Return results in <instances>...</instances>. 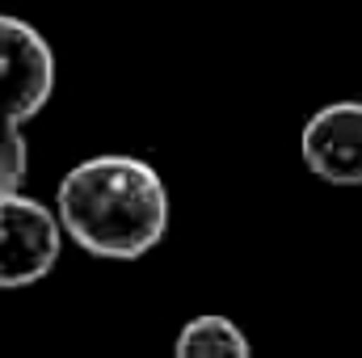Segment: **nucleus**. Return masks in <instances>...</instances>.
Segmentation results:
<instances>
[{"instance_id": "obj_2", "label": "nucleus", "mask_w": 362, "mask_h": 358, "mask_svg": "<svg viewBox=\"0 0 362 358\" xmlns=\"http://www.w3.org/2000/svg\"><path fill=\"white\" fill-rule=\"evenodd\" d=\"M64 249V228L55 211L30 194L0 198V291L30 287L47 278Z\"/></svg>"}, {"instance_id": "obj_4", "label": "nucleus", "mask_w": 362, "mask_h": 358, "mask_svg": "<svg viewBox=\"0 0 362 358\" xmlns=\"http://www.w3.org/2000/svg\"><path fill=\"white\" fill-rule=\"evenodd\" d=\"M299 156L320 181L362 185V101L316 110L299 135Z\"/></svg>"}, {"instance_id": "obj_3", "label": "nucleus", "mask_w": 362, "mask_h": 358, "mask_svg": "<svg viewBox=\"0 0 362 358\" xmlns=\"http://www.w3.org/2000/svg\"><path fill=\"white\" fill-rule=\"evenodd\" d=\"M55 93V51L21 17L0 13V122L34 118Z\"/></svg>"}, {"instance_id": "obj_5", "label": "nucleus", "mask_w": 362, "mask_h": 358, "mask_svg": "<svg viewBox=\"0 0 362 358\" xmlns=\"http://www.w3.org/2000/svg\"><path fill=\"white\" fill-rule=\"evenodd\" d=\"M173 358H253L249 337L228 316H194L177 333Z\"/></svg>"}, {"instance_id": "obj_1", "label": "nucleus", "mask_w": 362, "mask_h": 358, "mask_svg": "<svg viewBox=\"0 0 362 358\" xmlns=\"http://www.w3.org/2000/svg\"><path fill=\"white\" fill-rule=\"evenodd\" d=\"M55 219L93 258L135 262L169 232V185L139 156H89L59 181Z\"/></svg>"}, {"instance_id": "obj_6", "label": "nucleus", "mask_w": 362, "mask_h": 358, "mask_svg": "<svg viewBox=\"0 0 362 358\" xmlns=\"http://www.w3.org/2000/svg\"><path fill=\"white\" fill-rule=\"evenodd\" d=\"M30 173V144L17 122H0V198L21 194Z\"/></svg>"}]
</instances>
